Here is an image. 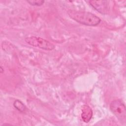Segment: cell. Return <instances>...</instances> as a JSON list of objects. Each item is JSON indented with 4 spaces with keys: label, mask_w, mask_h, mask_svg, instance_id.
<instances>
[{
    "label": "cell",
    "mask_w": 126,
    "mask_h": 126,
    "mask_svg": "<svg viewBox=\"0 0 126 126\" xmlns=\"http://www.w3.org/2000/svg\"><path fill=\"white\" fill-rule=\"evenodd\" d=\"M25 41L29 45L37 47L43 50L51 51L55 49V46L49 41L40 37L32 36L27 37L25 39Z\"/></svg>",
    "instance_id": "3957f363"
},
{
    "label": "cell",
    "mask_w": 126,
    "mask_h": 126,
    "mask_svg": "<svg viewBox=\"0 0 126 126\" xmlns=\"http://www.w3.org/2000/svg\"><path fill=\"white\" fill-rule=\"evenodd\" d=\"M0 69H1V71H0V72H1V73H2V71H3L4 70H3V69H2V67H1V66L0 67Z\"/></svg>",
    "instance_id": "ba28073f"
},
{
    "label": "cell",
    "mask_w": 126,
    "mask_h": 126,
    "mask_svg": "<svg viewBox=\"0 0 126 126\" xmlns=\"http://www.w3.org/2000/svg\"><path fill=\"white\" fill-rule=\"evenodd\" d=\"M90 4L97 11L106 14L108 11V1L105 0H90Z\"/></svg>",
    "instance_id": "277c9868"
},
{
    "label": "cell",
    "mask_w": 126,
    "mask_h": 126,
    "mask_svg": "<svg viewBox=\"0 0 126 126\" xmlns=\"http://www.w3.org/2000/svg\"><path fill=\"white\" fill-rule=\"evenodd\" d=\"M110 109L122 123H126V109L122 99H117L113 100L110 104Z\"/></svg>",
    "instance_id": "7a4b0ae2"
},
{
    "label": "cell",
    "mask_w": 126,
    "mask_h": 126,
    "mask_svg": "<svg viewBox=\"0 0 126 126\" xmlns=\"http://www.w3.org/2000/svg\"><path fill=\"white\" fill-rule=\"evenodd\" d=\"M93 111L91 107L87 105H84L82 109L81 118L85 123H88L91 120L93 117Z\"/></svg>",
    "instance_id": "5b68a950"
},
{
    "label": "cell",
    "mask_w": 126,
    "mask_h": 126,
    "mask_svg": "<svg viewBox=\"0 0 126 126\" xmlns=\"http://www.w3.org/2000/svg\"><path fill=\"white\" fill-rule=\"evenodd\" d=\"M27 2L32 5L33 6H41L44 3V0H27Z\"/></svg>",
    "instance_id": "52a82bcc"
},
{
    "label": "cell",
    "mask_w": 126,
    "mask_h": 126,
    "mask_svg": "<svg viewBox=\"0 0 126 126\" xmlns=\"http://www.w3.org/2000/svg\"><path fill=\"white\" fill-rule=\"evenodd\" d=\"M14 107L19 111L21 112H24L26 109V105L20 100L16 99L13 103Z\"/></svg>",
    "instance_id": "8992f818"
},
{
    "label": "cell",
    "mask_w": 126,
    "mask_h": 126,
    "mask_svg": "<svg viewBox=\"0 0 126 126\" xmlns=\"http://www.w3.org/2000/svg\"><path fill=\"white\" fill-rule=\"evenodd\" d=\"M67 14L73 20L86 26H96L101 22V19L98 17L89 12L69 10Z\"/></svg>",
    "instance_id": "6da1fadb"
}]
</instances>
